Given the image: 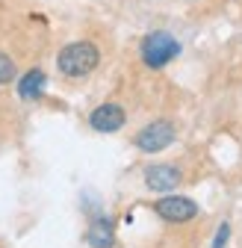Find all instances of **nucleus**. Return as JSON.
Instances as JSON below:
<instances>
[{
    "label": "nucleus",
    "mask_w": 242,
    "mask_h": 248,
    "mask_svg": "<svg viewBox=\"0 0 242 248\" xmlns=\"http://www.w3.org/2000/svg\"><path fill=\"white\" fill-rule=\"evenodd\" d=\"M86 245L89 248H112L115 245V222L104 213H95L86 231Z\"/></svg>",
    "instance_id": "obj_7"
},
{
    "label": "nucleus",
    "mask_w": 242,
    "mask_h": 248,
    "mask_svg": "<svg viewBox=\"0 0 242 248\" xmlns=\"http://www.w3.org/2000/svg\"><path fill=\"white\" fill-rule=\"evenodd\" d=\"M45 89H47V74L42 68H30L21 80H18V95L24 101H39L45 95Z\"/></svg>",
    "instance_id": "obj_8"
},
{
    "label": "nucleus",
    "mask_w": 242,
    "mask_h": 248,
    "mask_svg": "<svg viewBox=\"0 0 242 248\" xmlns=\"http://www.w3.org/2000/svg\"><path fill=\"white\" fill-rule=\"evenodd\" d=\"M154 213L160 216L163 222H171V225H183V222H192L198 216V204L186 195H166L154 204Z\"/></svg>",
    "instance_id": "obj_4"
},
{
    "label": "nucleus",
    "mask_w": 242,
    "mask_h": 248,
    "mask_svg": "<svg viewBox=\"0 0 242 248\" xmlns=\"http://www.w3.org/2000/svg\"><path fill=\"white\" fill-rule=\"evenodd\" d=\"M101 62V50L92 45V42H71L65 45L62 50L56 53V68L62 77H71V80H80V77H89Z\"/></svg>",
    "instance_id": "obj_1"
},
{
    "label": "nucleus",
    "mask_w": 242,
    "mask_h": 248,
    "mask_svg": "<svg viewBox=\"0 0 242 248\" xmlns=\"http://www.w3.org/2000/svg\"><path fill=\"white\" fill-rule=\"evenodd\" d=\"M174 139H177L174 124L166 121V118H157V121L145 124V127L136 133V148H139L142 154H160V151H166Z\"/></svg>",
    "instance_id": "obj_3"
},
{
    "label": "nucleus",
    "mask_w": 242,
    "mask_h": 248,
    "mask_svg": "<svg viewBox=\"0 0 242 248\" xmlns=\"http://www.w3.org/2000/svg\"><path fill=\"white\" fill-rule=\"evenodd\" d=\"M227 242H230V222H222L216 228V236H213V245L210 248H227Z\"/></svg>",
    "instance_id": "obj_10"
},
{
    "label": "nucleus",
    "mask_w": 242,
    "mask_h": 248,
    "mask_svg": "<svg viewBox=\"0 0 242 248\" xmlns=\"http://www.w3.org/2000/svg\"><path fill=\"white\" fill-rule=\"evenodd\" d=\"M180 169L177 166H168V163H154L145 169V186L151 192H171L174 186L180 183Z\"/></svg>",
    "instance_id": "obj_6"
},
{
    "label": "nucleus",
    "mask_w": 242,
    "mask_h": 248,
    "mask_svg": "<svg viewBox=\"0 0 242 248\" xmlns=\"http://www.w3.org/2000/svg\"><path fill=\"white\" fill-rule=\"evenodd\" d=\"M124 121H127V115L118 104H101L89 112V127L95 133H118L124 127Z\"/></svg>",
    "instance_id": "obj_5"
},
{
    "label": "nucleus",
    "mask_w": 242,
    "mask_h": 248,
    "mask_svg": "<svg viewBox=\"0 0 242 248\" xmlns=\"http://www.w3.org/2000/svg\"><path fill=\"white\" fill-rule=\"evenodd\" d=\"M15 80V62L0 50V86H6V83H12Z\"/></svg>",
    "instance_id": "obj_9"
},
{
    "label": "nucleus",
    "mask_w": 242,
    "mask_h": 248,
    "mask_svg": "<svg viewBox=\"0 0 242 248\" xmlns=\"http://www.w3.org/2000/svg\"><path fill=\"white\" fill-rule=\"evenodd\" d=\"M142 62L148 68H166L171 59L180 56V42L168 33V30H154V33H148L142 39Z\"/></svg>",
    "instance_id": "obj_2"
}]
</instances>
